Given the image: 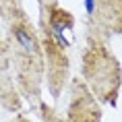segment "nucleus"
<instances>
[{
  "instance_id": "f257e3e1",
  "label": "nucleus",
  "mask_w": 122,
  "mask_h": 122,
  "mask_svg": "<svg viewBox=\"0 0 122 122\" xmlns=\"http://www.w3.org/2000/svg\"><path fill=\"white\" fill-rule=\"evenodd\" d=\"M15 35H17V41H19V46L27 52V54H35V41H33V37L25 31V29H23V27H19V29L15 31Z\"/></svg>"
},
{
  "instance_id": "f03ea898",
  "label": "nucleus",
  "mask_w": 122,
  "mask_h": 122,
  "mask_svg": "<svg viewBox=\"0 0 122 122\" xmlns=\"http://www.w3.org/2000/svg\"><path fill=\"white\" fill-rule=\"evenodd\" d=\"M85 10H87V15L95 13V0H85Z\"/></svg>"
}]
</instances>
